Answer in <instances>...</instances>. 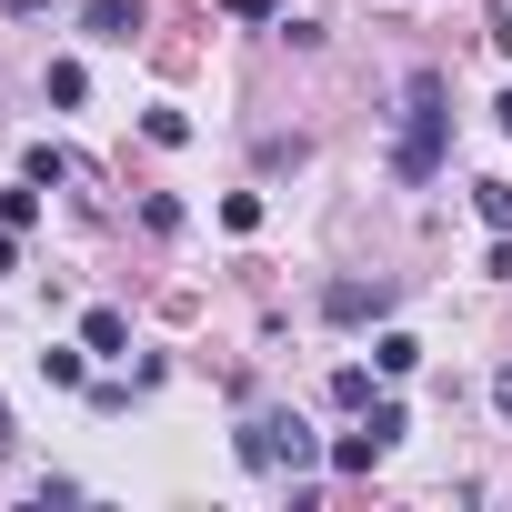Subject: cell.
<instances>
[{
	"label": "cell",
	"mask_w": 512,
	"mask_h": 512,
	"mask_svg": "<svg viewBox=\"0 0 512 512\" xmlns=\"http://www.w3.org/2000/svg\"><path fill=\"white\" fill-rule=\"evenodd\" d=\"M442 101H452L442 71H412V81H402V141H392V171H402V181H432V171H442V131H452Z\"/></svg>",
	"instance_id": "obj_1"
},
{
	"label": "cell",
	"mask_w": 512,
	"mask_h": 512,
	"mask_svg": "<svg viewBox=\"0 0 512 512\" xmlns=\"http://www.w3.org/2000/svg\"><path fill=\"white\" fill-rule=\"evenodd\" d=\"M241 462H251V472H282V462L302 472V462H312V432H302L292 412H251V422H241Z\"/></svg>",
	"instance_id": "obj_2"
},
{
	"label": "cell",
	"mask_w": 512,
	"mask_h": 512,
	"mask_svg": "<svg viewBox=\"0 0 512 512\" xmlns=\"http://www.w3.org/2000/svg\"><path fill=\"white\" fill-rule=\"evenodd\" d=\"M392 442H402V412H392V402H372V422H362V432H342V442H332V462H342V472H372Z\"/></svg>",
	"instance_id": "obj_3"
},
{
	"label": "cell",
	"mask_w": 512,
	"mask_h": 512,
	"mask_svg": "<svg viewBox=\"0 0 512 512\" xmlns=\"http://www.w3.org/2000/svg\"><path fill=\"white\" fill-rule=\"evenodd\" d=\"M141 31V0H91V41H131Z\"/></svg>",
	"instance_id": "obj_4"
},
{
	"label": "cell",
	"mask_w": 512,
	"mask_h": 512,
	"mask_svg": "<svg viewBox=\"0 0 512 512\" xmlns=\"http://www.w3.org/2000/svg\"><path fill=\"white\" fill-rule=\"evenodd\" d=\"M322 312H332V322H372V312H382V292H362V282H332V292H322Z\"/></svg>",
	"instance_id": "obj_5"
},
{
	"label": "cell",
	"mask_w": 512,
	"mask_h": 512,
	"mask_svg": "<svg viewBox=\"0 0 512 512\" xmlns=\"http://www.w3.org/2000/svg\"><path fill=\"white\" fill-rule=\"evenodd\" d=\"M81 342H91V352H121V342H131V322H121V312H91V322H81Z\"/></svg>",
	"instance_id": "obj_6"
},
{
	"label": "cell",
	"mask_w": 512,
	"mask_h": 512,
	"mask_svg": "<svg viewBox=\"0 0 512 512\" xmlns=\"http://www.w3.org/2000/svg\"><path fill=\"white\" fill-rule=\"evenodd\" d=\"M372 362H382V372H412V362H422V342H412V332H382V342H372Z\"/></svg>",
	"instance_id": "obj_7"
},
{
	"label": "cell",
	"mask_w": 512,
	"mask_h": 512,
	"mask_svg": "<svg viewBox=\"0 0 512 512\" xmlns=\"http://www.w3.org/2000/svg\"><path fill=\"white\" fill-rule=\"evenodd\" d=\"M482 221H492V231H512V181H482Z\"/></svg>",
	"instance_id": "obj_8"
},
{
	"label": "cell",
	"mask_w": 512,
	"mask_h": 512,
	"mask_svg": "<svg viewBox=\"0 0 512 512\" xmlns=\"http://www.w3.org/2000/svg\"><path fill=\"white\" fill-rule=\"evenodd\" d=\"M231 11H241V21H282L292 0H231Z\"/></svg>",
	"instance_id": "obj_9"
},
{
	"label": "cell",
	"mask_w": 512,
	"mask_h": 512,
	"mask_svg": "<svg viewBox=\"0 0 512 512\" xmlns=\"http://www.w3.org/2000/svg\"><path fill=\"white\" fill-rule=\"evenodd\" d=\"M492 402H502V412H512V372H502V382H492Z\"/></svg>",
	"instance_id": "obj_10"
},
{
	"label": "cell",
	"mask_w": 512,
	"mask_h": 512,
	"mask_svg": "<svg viewBox=\"0 0 512 512\" xmlns=\"http://www.w3.org/2000/svg\"><path fill=\"white\" fill-rule=\"evenodd\" d=\"M11 11H51V0H11Z\"/></svg>",
	"instance_id": "obj_11"
}]
</instances>
